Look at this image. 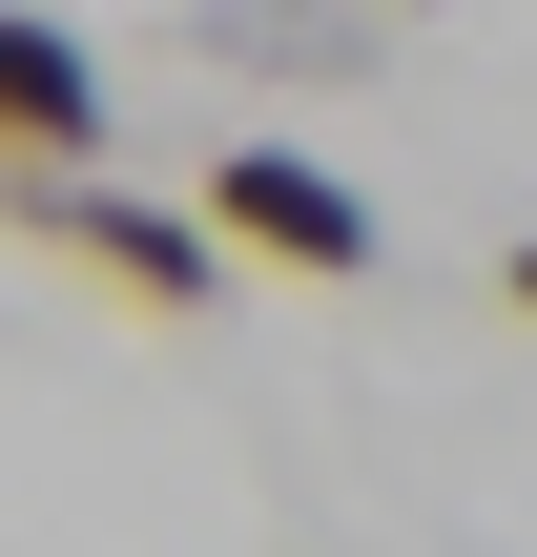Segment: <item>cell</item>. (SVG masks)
I'll use <instances>...</instances> for the list:
<instances>
[{
	"label": "cell",
	"mask_w": 537,
	"mask_h": 557,
	"mask_svg": "<svg viewBox=\"0 0 537 557\" xmlns=\"http://www.w3.org/2000/svg\"><path fill=\"white\" fill-rule=\"evenodd\" d=\"M207 227L248 248V269H290V289H373V186L331 165V145H290V124H228V165H207Z\"/></svg>",
	"instance_id": "1"
},
{
	"label": "cell",
	"mask_w": 537,
	"mask_h": 557,
	"mask_svg": "<svg viewBox=\"0 0 537 557\" xmlns=\"http://www.w3.org/2000/svg\"><path fill=\"white\" fill-rule=\"evenodd\" d=\"M21 248H62V269H103L124 310H207V289H228V227H207V207H124L103 165H83V186L41 165V186H21Z\"/></svg>",
	"instance_id": "2"
},
{
	"label": "cell",
	"mask_w": 537,
	"mask_h": 557,
	"mask_svg": "<svg viewBox=\"0 0 537 557\" xmlns=\"http://www.w3.org/2000/svg\"><path fill=\"white\" fill-rule=\"evenodd\" d=\"M0 124H21V165H103V62H83L62 0L0 21Z\"/></svg>",
	"instance_id": "3"
},
{
	"label": "cell",
	"mask_w": 537,
	"mask_h": 557,
	"mask_svg": "<svg viewBox=\"0 0 537 557\" xmlns=\"http://www.w3.org/2000/svg\"><path fill=\"white\" fill-rule=\"evenodd\" d=\"M373 21H393V0H186V41H207V62H248V83H352V62H373Z\"/></svg>",
	"instance_id": "4"
},
{
	"label": "cell",
	"mask_w": 537,
	"mask_h": 557,
	"mask_svg": "<svg viewBox=\"0 0 537 557\" xmlns=\"http://www.w3.org/2000/svg\"><path fill=\"white\" fill-rule=\"evenodd\" d=\"M497 310H537V227H517V248H497Z\"/></svg>",
	"instance_id": "5"
},
{
	"label": "cell",
	"mask_w": 537,
	"mask_h": 557,
	"mask_svg": "<svg viewBox=\"0 0 537 557\" xmlns=\"http://www.w3.org/2000/svg\"><path fill=\"white\" fill-rule=\"evenodd\" d=\"M393 21H435V0H393Z\"/></svg>",
	"instance_id": "6"
}]
</instances>
